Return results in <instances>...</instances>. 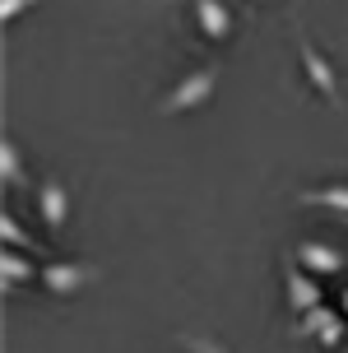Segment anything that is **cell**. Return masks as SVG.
Here are the masks:
<instances>
[{"mask_svg": "<svg viewBox=\"0 0 348 353\" xmlns=\"http://www.w3.org/2000/svg\"><path fill=\"white\" fill-rule=\"evenodd\" d=\"M339 307H344V316H348V293H339Z\"/></svg>", "mask_w": 348, "mask_h": 353, "instance_id": "14", "label": "cell"}, {"mask_svg": "<svg viewBox=\"0 0 348 353\" xmlns=\"http://www.w3.org/2000/svg\"><path fill=\"white\" fill-rule=\"evenodd\" d=\"M37 279L47 283L56 298H65V293H79L84 283L98 279V270H93V265H74V261H52V265H42Z\"/></svg>", "mask_w": 348, "mask_h": 353, "instance_id": "3", "label": "cell"}, {"mask_svg": "<svg viewBox=\"0 0 348 353\" xmlns=\"http://www.w3.org/2000/svg\"><path fill=\"white\" fill-rule=\"evenodd\" d=\"M195 19H200V33L209 42H227L232 37V10L223 0H195Z\"/></svg>", "mask_w": 348, "mask_h": 353, "instance_id": "5", "label": "cell"}, {"mask_svg": "<svg viewBox=\"0 0 348 353\" xmlns=\"http://www.w3.org/2000/svg\"><path fill=\"white\" fill-rule=\"evenodd\" d=\"M297 61H302V70H307V84H311L320 98L339 103V74H334V65L320 56V47H316L302 28H297Z\"/></svg>", "mask_w": 348, "mask_h": 353, "instance_id": "2", "label": "cell"}, {"mask_svg": "<svg viewBox=\"0 0 348 353\" xmlns=\"http://www.w3.org/2000/svg\"><path fill=\"white\" fill-rule=\"evenodd\" d=\"M214 88H218V70L214 65H205V70H191L181 84L163 98V112L167 117H176V112H191V107H205L209 98H214Z\"/></svg>", "mask_w": 348, "mask_h": 353, "instance_id": "1", "label": "cell"}, {"mask_svg": "<svg viewBox=\"0 0 348 353\" xmlns=\"http://www.w3.org/2000/svg\"><path fill=\"white\" fill-rule=\"evenodd\" d=\"M283 288H288V307H293L297 316L311 312V307H320V283H316V274L307 270V265H288Z\"/></svg>", "mask_w": 348, "mask_h": 353, "instance_id": "4", "label": "cell"}, {"mask_svg": "<svg viewBox=\"0 0 348 353\" xmlns=\"http://www.w3.org/2000/svg\"><path fill=\"white\" fill-rule=\"evenodd\" d=\"M37 210H42V219H47V228L61 232L65 228V219H70V195L61 181H42L37 186Z\"/></svg>", "mask_w": 348, "mask_h": 353, "instance_id": "6", "label": "cell"}, {"mask_svg": "<svg viewBox=\"0 0 348 353\" xmlns=\"http://www.w3.org/2000/svg\"><path fill=\"white\" fill-rule=\"evenodd\" d=\"M33 274H42V270H33V251H28V256H23L19 247H5V251H0V279H5V288L28 283Z\"/></svg>", "mask_w": 348, "mask_h": 353, "instance_id": "9", "label": "cell"}, {"mask_svg": "<svg viewBox=\"0 0 348 353\" xmlns=\"http://www.w3.org/2000/svg\"><path fill=\"white\" fill-rule=\"evenodd\" d=\"M0 242L5 247H19V251H37V242L14 223V214H0Z\"/></svg>", "mask_w": 348, "mask_h": 353, "instance_id": "11", "label": "cell"}, {"mask_svg": "<svg viewBox=\"0 0 348 353\" xmlns=\"http://www.w3.org/2000/svg\"><path fill=\"white\" fill-rule=\"evenodd\" d=\"M0 176H5V186H33L23 176V159H19L14 140H0Z\"/></svg>", "mask_w": 348, "mask_h": 353, "instance_id": "10", "label": "cell"}, {"mask_svg": "<svg viewBox=\"0 0 348 353\" xmlns=\"http://www.w3.org/2000/svg\"><path fill=\"white\" fill-rule=\"evenodd\" d=\"M186 349L191 353H227L223 344H214V339H205V335H186Z\"/></svg>", "mask_w": 348, "mask_h": 353, "instance_id": "13", "label": "cell"}, {"mask_svg": "<svg viewBox=\"0 0 348 353\" xmlns=\"http://www.w3.org/2000/svg\"><path fill=\"white\" fill-rule=\"evenodd\" d=\"M297 205H307V210H330L344 219L348 214V186L344 181H334V186H311V191L297 195Z\"/></svg>", "mask_w": 348, "mask_h": 353, "instance_id": "8", "label": "cell"}, {"mask_svg": "<svg viewBox=\"0 0 348 353\" xmlns=\"http://www.w3.org/2000/svg\"><path fill=\"white\" fill-rule=\"evenodd\" d=\"M33 5H37V0H0V19L10 23V19H19L23 10H33Z\"/></svg>", "mask_w": 348, "mask_h": 353, "instance_id": "12", "label": "cell"}, {"mask_svg": "<svg viewBox=\"0 0 348 353\" xmlns=\"http://www.w3.org/2000/svg\"><path fill=\"white\" fill-rule=\"evenodd\" d=\"M297 265H307L311 274H344V256L330 242H302L297 247Z\"/></svg>", "mask_w": 348, "mask_h": 353, "instance_id": "7", "label": "cell"}, {"mask_svg": "<svg viewBox=\"0 0 348 353\" xmlns=\"http://www.w3.org/2000/svg\"><path fill=\"white\" fill-rule=\"evenodd\" d=\"M344 223H348V214H344Z\"/></svg>", "mask_w": 348, "mask_h": 353, "instance_id": "15", "label": "cell"}]
</instances>
